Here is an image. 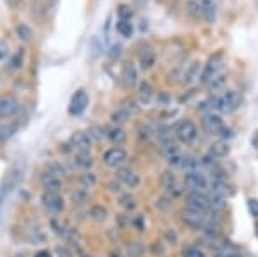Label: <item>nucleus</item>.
Here are the masks:
<instances>
[{"label": "nucleus", "mask_w": 258, "mask_h": 257, "mask_svg": "<svg viewBox=\"0 0 258 257\" xmlns=\"http://www.w3.org/2000/svg\"><path fill=\"white\" fill-rule=\"evenodd\" d=\"M138 4H147V0H136Z\"/></svg>", "instance_id": "nucleus-52"}, {"label": "nucleus", "mask_w": 258, "mask_h": 257, "mask_svg": "<svg viewBox=\"0 0 258 257\" xmlns=\"http://www.w3.org/2000/svg\"><path fill=\"white\" fill-rule=\"evenodd\" d=\"M214 257H243V254L232 245L231 242H226V245L214 250Z\"/></svg>", "instance_id": "nucleus-23"}, {"label": "nucleus", "mask_w": 258, "mask_h": 257, "mask_svg": "<svg viewBox=\"0 0 258 257\" xmlns=\"http://www.w3.org/2000/svg\"><path fill=\"white\" fill-rule=\"evenodd\" d=\"M119 204H120V207H124L126 211H135L136 209V200L129 195V193H124V195L119 197Z\"/></svg>", "instance_id": "nucleus-31"}, {"label": "nucleus", "mask_w": 258, "mask_h": 257, "mask_svg": "<svg viewBox=\"0 0 258 257\" xmlns=\"http://www.w3.org/2000/svg\"><path fill=\"white\" fill-rule=\"evenodd\" d=\"M176 136H177V140H181L182 143H193L198 136L197 124H195L193 121H189V119L181 121L176 128Z\"/></svg>", "instance_id": "nucleus-4"}, {"label": "nucleus", "mask_w": 258, "mask_h": 257, "mask_svg": "<svg viewBox=\"0 0 258 257\" xmlns=\"http://www.w3.org/2000/svg\"><path fill=\"white\" fill-rule=\"evenodd\" d=\"M224 83H226V76H224V74L220 73L217 78H214V80H212V83H210V85H209V88H214V90H217V88H220V86L224 85Z\"/></svg>", "instance_id": "nucleus-43"}, {"label": "nucleus", "mask_w": 258, "mask_h": 257, "mask_svg": "<svg viewBox=\"0 0 258 257\" xmlns=\"http://www.w3.org/2000/svg\"><path fill=\"white\" fill-rule=\"evenodd\" d=\"M14 257H26V255H24V254H16Z\"/></svg>", "instance_id": "nucleus-53"}, {"label": "nucleus", "mask_w": 258, "mask_h": 257, "mask_svg": "<svg viewBox=\"0 0 258 257\" xmlns=\"http://www.w3.org/2000/svg\"><path fill=\"white\" fill-rule=\"evenodd\" d=\"M120 81L126 88H131V86L136 85L138 81V71H136L135 64L133 62H126L122 68V73H120Z\"/></svg>", "instance_id": "nucleus-16"}, {"label": "nucleus", "mask_w": 258, "mask_h": 257, "mask_svg": "<svg viewBox=\"0 0 258 257\" xmlns=\"http://www.w3.org/2000/svg\"><path fill=\"white\" fill-rule=\"evenodd\" d=\"M81 185H83V188H91V186H95L97 185V175H93V173H83Z\"/></svg>", "instance_id": "nucleus-35"}, {"label": "nucleus", "mask_w": 258, "mask_h": 257, "mask_svg": "<svg viewBox=\"0 0 258 257\" xmlns=\"http://www.w3.org/2000/svg\"><path fill=\"white\" fill-rule=\"evenodd\" d=\"M55 255L57 257H73L71 250L66 245H57L55 247Z\"/></svg>", "instance_id": "nucleus-45"}, {"label": "nucleus", "mask_w": 258, "mask_h": 257, "mask_svg": "<svg viewBox=\"0 0 258 257\" xmlns=\"http://www.w3.org/2000/svg\"><path fill=\"white\" fill-rule=\"evenodd\" d=\"M203 128L209 131L210 135H220L222 130L226 128L224 124L222 118L220 116H215V114H207L205 119H203Z\"/></svg>", "instance_id": "nucleus-14"}, {"label": "nucleus", "mask_w": 258, "mask_h": 257, "mask_svg": "<svg viewBox=\"0 0 258 257\" xmlns=\"http://www.w3.org/2000/svg\"><path fill=\"white\" fill-rule=\"evenodd\" d=\"M138 133H140V136H141V138L148 140V138H152V136L155 135L157 131L153 130V128L150 126L148 123H140V124H138Z\"/></svg>", "instance_id": "nucleus-32"}, {"label": "nucleus", "mask_w": 258, "mask_h": 257, "mask_svg": "<svg viewBox=\"0 0 258 257\" xmlns=\"http://www.w3.org/2000/svg\"><path fill=\"white\" fill-rule=\"evenodd\" d=\"M41 185H43L45 192L59 193V190L62 188V180H60V176L53 175L52 171H45L43 175H41Z\"/></svg>", "instance_id": "nucleus-17"}, {"label": "nucleus", "mask_w": 258, "mask_h": 257, "mask_svg": "<svg viewBox=\"0 0 258 257\" xmlns=\"http://www.w3.org/2000/svg\"><path fill=\"white\" fill-rule=\"evenodd\" d=\"M138 59H140V64L141 68L145 69V71H148V69H152L153 66H155V50H153L152 47H150L148 43L141 45L140 47V52H138Z\"/></svg>", "instance_id": "nucleus-13"}, {"label": "nucleus", "mask_w": 258, "mask_h": 257, "mask_svg": "<svg viewBox=\"0 0 258 257\" xmlns=\"http://www.w3.org/2000/svg\"><path fill=\"white\" fill-rule=\"evenodd\" d=\"M16 33H18L19 38L24 40V41H30L33 38V30L24 23H19L18 26H16Z\"/></svg>", "instance_id": "nucleus-29"}, {"label": "nucleus", "mask_w": 258, "mask_h": 257, "mask_svg": "<svg viewBox=\"0 0 258 257\" xmlns=\"http://www.w3.org/2000/svg\"><path fill=\"white\" fill-rule=\"evenodd\" d=\"M127 119H129V114L124 109H120V107L115 111L114 114H112V121H114L115 124H122V123H126Z\"/></svg>", "instance_id": "nucleus-39"}, {"label": "nucleus", "mask_w": 258, "mask_h": 257, "mask_svg": "<svg viewBox=\"0 0 258 257\" xmlns=\"http://www.w3.org/2000/svg\"><path fill=\"white\" fill-rule=\"evenodd\" d=\"M7 54H9V47H7V43H6V41H2V40H0V61H2L4 57L7 56Z\"/></svg>", "instance_id": "nucleus-48"}, {"label": "nucleus", "mask_w": 258, "mask_h": 257, "mask_svg": "<svg viewBox=\"0 0 258 257\" xmlns=\"http://www.w3.org/2000/svg\"><path fill=\"white\" fill-rule=\"evenodd\" d=\"M90 198V193L86 188H76L73 193H71V202L74 205H85Z\"/></svg>", "instance_id": "nucleus-26"}, {"label": "nucleus", "mask_w": 258, "mask_h": 257, "mask_svg": "<svg viewBox=\"0 0 258 257\" xmlns=\"http://www.w3.org/2000/svg\"><path fill=\"white\" fill-rule=\"evenodd\" d=\"M212 197L220 198V200H226L229 197V186L226 181L220 180V178L212 180Z\"/></svg>", "instance_id": "nucleus-19"}, {"label": "nucleus", "mask_w": 258, "mask_h": 257, "mask_svg": "<svg viewBox=\"0 0 258 257\" xmlns=\"http://www.w3.org/2000/svg\"><path fill=\"white\" fill-rule=\"evenodd\" d=\"M184 161H186V157L179 152V154H174V156H170L167 157V163L170 168H184Z\"/></svg>", "instance_id": "nucleus-34"}, {"label": "nucleus", "mask_w": 258, "mask_h": 257, "mask_svg": "<svg viewBox=\"0 0 258 257\" xmlns=\"http://www.w3.org/2000/svg\"><path fill=\"white\" fill-rule=\"evenodd\" d=\"M74 166L86 171V169H90L93 166V157H91L90 152H78L74 156Z\"/></svg>", "instance_id": "nucleus-22"}, {"label": "nucleus", "mask_w": 258, "mask_h": 257, "mask_svg": "<svg viewBox=\"0 0 258 257\" xmlns=\"http://www.w3.org/2000/svg\"><path fill=\"white\" fill-rule=\"evenodd\" d=\"M21 178H23V171H21L19 168H14L9 175H7L6 181H4V185H2V188H0V207H2L4 200L7 198V195L12 192V188H14V186H18Z\"/></svg>", "instance_id": "nucleus-9"}, {"label": "nucleus", "mask_w": 258, "mask_h": 257, "mask_svg": "<svg viewBox=\"0 0 258 257\" xmlns=\"http://www.w3.org/2000/svg\"><path fill=\"white\" fill-rule=\"evenodd\" d=\"M200 62H191V64L186 68V71H184V83H193L195 80H200Z\"/></svg>", "instance_id": "nucleus-25"}, {"label": "nucleus", "mask_w": 258, "mask_h": 257, "mask_svg": "<svg viewBox=\"0 0 258 257\" xmlns=\"http://www.w3.org/2000/svg\"><path fill=\"white\" fill-rule=\"evenodd\" d=\"M102 133H103V130H100V128H91L90 136H95V138H102Z\"/></svg>", "instance_id": "nucleus-49"}, {"label": "nucleus", "mask_w": 258, "mask_h": 257, "mask_svg": "<svg viewBox=\"0 0 258 257\" xmlns=\"http://www.w3.org/2000/svg\"><path fill=\"white\" fill-rule=\"evenodd\" d=\"M120 54H122V47H120L119 43H114L110 47V52H109V56L112 57V59H117V57H120Z\"/></svg>", "instance_id": "nucleus-47"}, {"label": "nucleus", "mask_w": 258, "mask_h": 257, "mask_svg": "<svg viewBox=\"0 0 258 257\" xmlns=\"http://www.w3.org/2000/svg\"><path fill=\"white\" fill-rule=\"evenodd\" d=\"M127 252H129V255H131V257H140L141 252H143V245H141L140 242H135V243H131V245H129Z\"/></svg>", "instance_id": "nucleus-42"}, {"label": "nucleus", "mask_w": 258, "mask_h": 257, "mask_svg": "<svg viewBox=\"0 0 258 257\" xmlns=\"http://www.w3.org/2000/svg\"><path fill=\"white\" fill-rule=\"evenodd\" d=\"M127 159V152L122 147H112L103 154V164L109 166V168H120Z\"/></svg>", "instance_id": "nucleus-7"}, {"label": "nucleus", "mask_w": 258, "mask_h": 257, "mask_svg": "<svg viewBox=\"0 0 258 257\" xmlns=\"http://www.w3.org/2000/svg\"><path fill=\"white\" fill-rule=\"evenodd\" d=\"M16 131H18V123L9 124V126H4V128H0V140L11 138V136L14 135Z\"/></svg>", "instance_id": "nucleus-37"}, {"label": "nucleus", "mask_w": 258, "mask_h": 257, "mask_svg": "<svg viewBox=\"0 0 258 257\" xmlns=\"http://www.w3.org/2000/svg\"><path fill=\"white\" fill-rule=\"evenodd\" d=\"M162 185H164L165 190H169V192H172V190L177 188V183H176V176L172 175V173H164L162 175Z\"/></svg>", "instance_id": "nucleus-30"}, {"label": "nucleus", "mask_w": 258, "mask_h": 257, "mask_svg": "<svg viewBox=\"0 0 258 257\" xmlns=\"http://www.w3.org/2000/svg\"><path fill=\"white\" fill-rule=\"evenodd\" d=\"M105 136L112 143L117 145V147L120 143H124V140H126V133H124V130L120 126H112L109 130H105Z\"/></svg>", "instance_id": "nucleus-20"}, {"label": "nucleus", "mask_w": 258, "mask_h": 257, "mask_svg": "<svg viewBox=\"0 0 258 257\" xmlns=\"http://www.w3.org/2000/svg\"><path fill=\"white\" fill-rule=\"evenodd\" d=\"M120 109H124L129 116H133V114H138L140 113V106L136 104L135 100H124L122 102V106H120Z\"/></svg>", "instance_id": "nucleus-36"}, {"label": "nucleus", "mask_w": 258, "mask_h": 257, "mask_svg": "<svg viewBox=\"0 0 258 257\" xmlns=\"http://www.w3.org/2000/svg\"><path fill=\"white\" fill-rule=\"evenodd\" d=\"M47 169H48V171H52L53 175H57V176L66 175V173H68V169H66V166L62 164V163H59V161H52V163H48Z\"/></svg>", "instance_id": "nucleus-33"}, {"label": "nucleus", "mask_w": 258, "mask_h": 257, "mask_svg": "<svg viewBox=\"0 0 258 257\" xmlns=\"http://www.w3.org/2000/svg\"><path fill=\"white\" fill-rule=\"evenodd\" d=\"M19 111V100L14 95H2L0 97V118H12Z\"/></svg>", "instance_id": "nucleus-11"}, {"label": "nucleus", "mask_w": 258, "mask_h": 257, "mask_svg": "<svg viewBox=\"0 0 258 257\" xmlns=\"http://www.w3.org/2000/svg\"><path fill=\"white\" fill-rule=\"evenodd\" d=\"M188 9H189V14L193 16V18H198V16L202 14V0H189Z\"/></svg>", "instance_id": "nucleus-38"}, {"label": "nucleus", "mask_w": 258, "mask_h": 257, "mask_svg": "<svg viewBox=\"0 0 258 257\" xmlns=\"http://www.w3.org/2000/svg\"><path fill=\"white\" fill-rule=\"evenodd\" d=\"M202 16L209 24H214L217 19V4L215 0H202Z\"/></svg>", "instance_id": "nucleus-18"}, {"label": "nucleus", "mask_w": 258, "mask_h": 257, "mask_svg": "<svg viewBox=\"0 0 258 257\" xmlns=\"http://www.w3.org/2000/svg\"><path fill=\"white\" fill-rule=\"evenodd\" d=\"M71 145L76 148L78 152H90L91 148V136L85 131H76L71 136Z\"/></svg>", "instance_id": "nucleus-15"}, {"label": "nucleus", "mask_w": 258, "mask_h": 257, "mask_svg": "<svg viewBox=\"0 0 258 257\" xmlns=\"http://www.w3.org/2000/svg\"><path fill=\"white\" fill-rule=\"evenodd\" d=\"M182 221H184V225L189 228L203 230L210 221H214V218H210L209 214H205V213H198V211H193V209H188V207H186L184 213H182Z\"/></svg>", "instance_id": "nucleus-3"}, {"label": "nucleus", "mask_w": 258, "mask_h": 257, "mask_svg": "<svg viewBox=\"0 0 258 257\" xmlns=\"http://www.w3.org/2000/svg\"><path fill=\"white\" fill-rule=\"evenodd\" d=\"M41 204L52 214H59L64 209V200H62V197L57 192H45L41 195Z\"/></svg>", "instance_id": "nucleus-10"}, {"label": "nucleus", "mask_w": 258, "mask_h": 257, "mask_svg": "<svg viewBox=\"0 0 258 257\" xmlns=\"http://www.w3.org/2000/svg\"><path fill=\"white\" fill-rule=\"evenodd\" d=\"M117 14H119V19L131 21V18H133V9L129 6H120L119 9H117Z\"/></svg>", "instance_id": "nucleus-41"}, {"label": "nucleus", "mask_w": 258, "mask_h": 257, "mask_svg": "<svg viewBox=\"0 0 258 257\" xmlns=\"http://www.w3.org/2000/svg\"><path fill=\"white\" fill-rule=\"evenodd\" d=\"M21 62H23V52H18L14 57L11 59V69H18L19 66H21Z\"/></svg>", "instance_id": "nucleus-46"}, {"label": "nucleus", "mask_w": 258, "mask_h": 257, "mask_svg": "<svg viewBox=\"0 0 258 257\" xmlns=\"http://www.w3.org/2000/svg\"><path fill=\"white\" fill-rule=\"evenodd\" d=\"M184 185L189 192H205V188L209 186V181L203 173L200 171H189L184 175Z\"/></svg>", "instance_id": "nucleus-6"}, {"label": "nucleus", "mask_w": 258, "mask_h": 257, "mask_svg": "<svg viewBox=\"0 0 258 257\" xmlns=\"http://www.w3.org/2000/svg\"><path fill=\"white\" fill-rule=\"evenodd\" d=\"M115 30H117L119 35L126 36V38H129V36H133V24H131V21L119 19L117 23H115Z\"/></svg>", "instance_id": "nucleus-28"}, {"label": "nucleus", "mask_w": 258, "mask_h": 257, "mask_svg": "<svg viewBox=\"0 0 258 257\" xmlns=\"http://www.w3.org/2000/svg\"><path fill=\"white\" fill-rule=\"evenodd\" d=\"M248 211L253 218H258V200L256 198H249L248 200Z\"/></svg>", "instance_id": "nucleus-44"}, {"label": "nucleus", "mask_w": 258, "mask_h": 257, "mask_svg": "<svg viewBox=\"0 0 258 257\" xmlns=\"http://www.w3.org/2000/svg\"><path fill=\"white\" fill-rule=\"evenodd\" d=\"M115 180H119L120 183H124L129 188H136L140 185V176L133 169L122 168V166L117 168V171H115Z\"/></svg>", "instance_id": "nucleus-12"}, {"label": "nucleus", "mask_w": 258, "mask_h": 257, "mask_svg": "<svg viewBox=\"0 0 258 257\" xmlns=\"http://www.w3.org/2000/svg\"><path fill=\"white\" fill-rule=\"evenodd\" d=\"M186 207L209 214L212 211V197L207 195L205 192H189L186 197Z\"/></svg>", "instance_id": "nucleus-2"}, {"label": "nucleus", "mask_w": 258, "mask_h": 257, "mask_svg": "<svg viewBox=\"0 0 258 257\" xmlns=\"http://www.w3.org/2000/svg\"><path fill=\"white\" fill-rule=\"evenodd\" d=\"M85 257H91V255H85Z\"/></svg>", "instance_id": "nucleus-55"}, {"label": "nucleus", "mask_w": 258, "mask_h": 257, "mask_svg": "<svg viewBox=\"0 0 258 257\" xmlns=\"http://www.w3.org/2000/svg\"><path fill=\"white\" fill-rule=\"evenodd\" d=\"M109 257H126V255H122L120 252H112V254Z\"/></svg>", "instance_id": "nucleus-51"}, {"label": "nucleus", "mask_w": 258, "mask_h": 257, "mask_svg": "<svg viewBox=\"0 0 258 257\" xmlns=\"http://www.w3.org/2000/svg\"><path fill=\"white\" fill-rule=\"evenodd\" d=\"M182 257H207V254L198 247H186L182 250Z\"/></svg>", "instance_id": "nucleus-40"}, {"label": "nucleus", "mask_w": 258, "mask_h": 257, "mask_svg": "<svg viewBox=\"0 0 258 257\" xmlns=\"http://www.w3.org/2000/svg\"><path fill=\"white\" fill-rule=\"evenodd\" d=\"M229 152H231V147H229V143L224 142V140H219V142H214V143L210 145L209 154L212 157H226Z\"/></svg>", "instance_id": "nucleus-21"}, {"label": "nucleus", "mask_w": 258, "mask_h": 257, "mask_svg": "<svg viewBox=\"0 0 258 257\" xmlns=\"http://www.w3.org/2000/svg\"><path fill=\"white\" fill-rule=\"evenodd\" d=\"M256 235H258V221H256Z\"/></svg>", "instance_id": "nucleus-54"}, {"label": "nucleus", "mask_w": 258, "mask_h": 257, "mask_svg": "<svg viewBox=\"0 0 258 257\" xmlns=\"http://www.w3.org/2000/svg\"><path fill=\"white\" fill-rule=\"evenodd\" d=\"M220 74V56L210 57V61L205 64L202 74H200V83L205 86H209L214 78H217Z\"/></svg>", "instance_id": "nucleus-5"}, {"label": "nucleus", "mask_w": 258, "mask_h": 257, "mask_svg": "<svg viewBox=\"0 0 258 257\" xmlns=\"http://www.w3.org/2000/svg\"><path fill=\"white\" fill-rule=\"evenodd\" d=\"M90 104V97L85 90H78L76 93L73 95L71 98V104H69V114L71 116H81L83 113L86 111Z\"/></svg>", "instance_id": "nucleus-8"}, {"label": "nucleus", "mask_w": 258, "mask_h": 257, "mask_svg": "<svg viewBox=\"0 0 258 257\" xmlns=\"http://www.w3.org/2000/svg\"><path fill=\"white\" fill-rule=\"evenodd\" d=\"M138 95H140V100L143 104H148L153 98V86L150 85L148 81H141L138 86Z\"/></svg>", "instance_id": "nucleus-24"}, {"label": "nucleus", "mask_w": 258, "mask_h": 257, "mask_svg": "<svg viewBox=\"0 0 258 257\" xmlns=\"http://www.w3.org/2000/svg\"><path fill=\"white\" fill-rule=\"evenodd\" d=\"M35 257H52V254H50L48 250H40V252H36Z\"/></svg>", "instance_id": "nucleus-50"}, {"label": "nucleus", "mask_w": 258, "mask_h": 257, "mask_svg": "<svg viewBox=\"0 0 258 257\" xmlns=\"http://www.w3.org/2000/svg\"><path fill=\"white\" fill-rule=\"evenodd\" d=\"M239 104H241V95L236 92V90H227V92H224L220 97H217V100H215V109L222 114H229L238 109Z\"/></svg>", "instance_id": "nucleus-1"}, {"label": "nucleus", "mask_w": 258, "mask_h": 257, "mask_svg": "<svg viewBox=\"0 0 258 257\" xmlns=\"http://www.w3.org/2000/svg\"><path fill=\"white\" fill-rule=\"evenodd\" d=\"M90 216H91L93 221L103 223V221H107V216H109V213H107V209L103 205H93L90 209Z\"/></svg>", "instance_id": "nucleus-27"}]
</instances>
